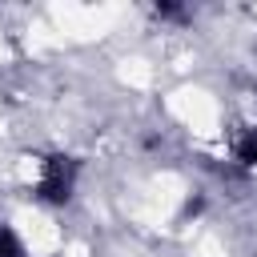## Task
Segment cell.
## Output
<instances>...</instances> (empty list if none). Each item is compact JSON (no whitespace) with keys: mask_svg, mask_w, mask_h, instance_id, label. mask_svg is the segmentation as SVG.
Segmentation results:
<instances>
[{"mask_svg":"<svg viewBox=\"0 0 257 257\" xmlns=\"http://www.w3.org/2000/svg\"><path fill=\"white\" fill-rule=\"evenodd\" d=\"M237 161L257 165V128H253V133H245V137L237 141Z\"/></svg>","mask_w":257,"mask_h":257,"instance_id":"obj_2","label":"cell"},{"mask_svg":"<svg viewBox=\"0 0 257 257\" xmlns=\"http://www.w3.org/2000/svg\"><path fill=\"white\" fill-rule=\"evenodd\" d=\"M0 257H24L16 237H12V229H4V225H0Z\"/></svg>","mask_w":257,"mask_h":257,"instance_id":"obj_3","label":"cell"},{"mask_svg":"<svg viewBox=\"0 0 257 257\" xmlns=\"http://www.w3.org/2000/svg\"><path fill=\"white\" fill-rule=\"evenodd\" d=\"M72 177H76V161H72V157H48L36 193H40L44 201H68V193H72Z\"/></svg>","mask_w":257,"mask_h":257,"instance_id":"obj_1","label":"cell"}]
</instances>
